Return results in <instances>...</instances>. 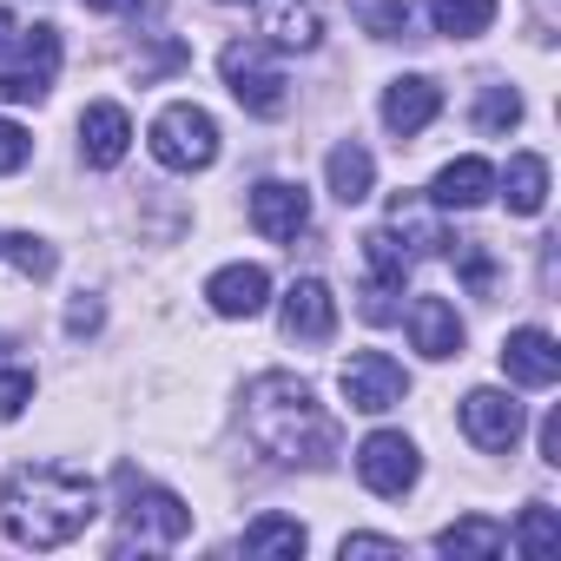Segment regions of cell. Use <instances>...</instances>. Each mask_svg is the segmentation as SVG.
<instances>
[{
	"mask_svg": "<svg viewBox=\"0 0 561 561\" xmlns=\"http://www.w3.org/2000/svg\"><path fill=\"white\" fill-rule=\"evenodd\" d=\"M100 318H106V311H100V298H80V305L67 311V331H73V337H87V331H100Z\"/></svg>",
	"mask_w": 561,
	"mask_h": 561,
	"instance_id": "d6a6232c",
	"label": "cell"
},
{
	"mask_svg": "<svg viewBox=\"0 0 561 561\" xmlns=\"http://www.w3.org/2000/svg\"><path fill=\"white\" fill-rule=\"evenodd\" d=\"M34 403V377L27 370H0V423H14Z\"/></svg>",
	"mask_w": 561,
	"mask_h": 561,
	"instance_id": "f546056e",
	"label": "cell"
},
{
	"mask_svg": "<svg viewBox=\"0 0 561 561\" xmlns=\"http://www.w3.org/2000/svg\"><path fill=\"white\" fill-rule=\"evenodd\" d=\"M410 344L423 357H436V364L462 357V318H456V305L449 298H416L410 305Z\"/></svg>",
	"mask_w": 561,
	"mask_h": 561,
	"instance_id": "2e32d148",
	"label": "cell"
},
{
	"mask_svg": "<svg viewBox=\"0 0 561 561\" xmlns=\"http://www.w3.org/2000/svg\"><path fill=\"white\" fill-rule=\"evenodd\" d=\"M93 14H126V8H139V0H87Z\"/></svg>",
	"mask_w": 561,
	"mask_h": 561,
	"instance_id": "e575fe53",
	"label": "cell"
},
{
	"mask_svg": "<svg viewBox=\"0 0 561 561\" xmlns=\"http://www.w3.org/2000/svg\"><path fill=\"white\" fill-rule=\"evenodd\" d=\"M93 515H100V489L67 462H21L0 482V528L14 548H67L73 535H87Z\"/></svg>",
	"mask_w": 561,
	"mask_h": 561,
	"instance_id": "6da1fadb",
	"label": "cell"
},
{
	"mask_svg": "<svg viewBox=\"0 0 561 561\" xmlns=\"http://www.w3.org/2000/svg\"><path fill=\"white\" fill-rule=\"evenodd\" d=\"M205 298H211L218 318H257L264 298H271V277H264V264H225L205 285Z\"/></svg>",
	"mask_w": 561,
	"mask_h": 561,
	"instance_id": "e0dca14e",
	"label": "cell"
},
{
	"mask_svg": "<svg viewBox=\"0 0 561 561\" xmlns=\"http://www.w3.org/2000/svg\"><path fill=\"white\" fill-rule=\"evenodd\" d=\"M541 205H548V159L541 152H515L508 159V211L535 218Z\"/></svg>",
	"mask_w": 561,
	"mask_h": 561,
	"instance_id": "7402d4cb",
	"label": "cell"
},
{
	"mask_svg": "<svg viewBox=\"0 0 561 561\" xmlns=\"http://www.w3.org/2000/svg\"><path fill=\"white\" fill-rule=\"evenodd\" d=\"M331 331H337V298H331V285H324V277H298V285L285 291V337L324 344Z\"/></svg>",
	"mask_w": 561,
	"mask_h": 561,
	"instance_id": "9a60e30c",
	"label": "cell"
},
{
	"mask_svg": "<svg viewBox=\"0 0 561 561\" xmlns=\"http://www.w3.org/2000/svg\"><path fill=\"white\" fill-rule=\"evenodd\" d=\"M462 430H469L476 449L508 456V449L522 443V403H515L508 390H469V397H462Z\"/></svg>",
	"mask_w": 561,
	"mask_h": 561,
	"instance_id": "9c48e42d",
	"label": "cell"
},
{
	"mask_svg": "<svg viewBox=\"0 0 561 561\" xmlns=\"http://www.w3.org/2000/svg\"><path fill=\"white\" fill-rule=\"evenodd\" d=\"M456 271H462V285H469L476 298L495 285V264H489V251H482L476 238H456Z\"/></svg>",
	"mask_w": 561,
	"mask_h": 561,
	"instance_id": "f1b7e54d",
	"label": "cell"
},
{
	"mask_svg": "<svg viewBox=\"0 0 561 561\" xmlns=\"http://www.w3.org/2000/svg\"><path fill=\"white\" fill-rule=\"evenodd\" d=\"M0 251H8L27 277H54V251L34 238V231H14V238H0Z\"/></svg>",
	"mask_w": 561,
	"mask_h": 561,
	"instance_id": "83f0119b",
	"label": "cell"
},
{
	"mask_svg": "<svg viewBox=\"0 0 561 561\" xmlns=\"http://www.w3.org/2000/svg\"><path fill=\"white\" fill-rule=\"evenodd\" d=\"M14 41H21V34H14V14H8V8H0V54H8Z\"/></svg>",
	"mask_w": 561,
	"mask_h": 561,
	"instance_id": "d590c367",
	"label": "cell"
},
{
	"mask_svg": "<svg viewBox=\"0 0 561 561\" xmlns=\"http://www.w3.org/2000/svg\"><path fill=\"white\" fill-rule=\"evenodd\" d=\"M251 225H257L264 238H277V244H291V238L311 225V192L291 185V179H264V185H251Z\"/></svg>",
	"mask_w": 561,
	"mask_h": 561,
	"instance_id": "30bf717a",
	"label": "cell"
},
{
	"mask_svg": "<svg viewBox=\"0 0 561 561\" xmlns=\"http://www.w3.org/2000/svg\"><path fill=\"white\" fill-rule=\"evenodd\" d=\"M351 14H357L364 34H377V41H403V34H410V0H351Z\"/></svg>",
	"mask_w": 561,
	"mask_h": 561,
	"instance_id": "484cf974",
	"label": "cell"
},
{
	"mask_svg": "<svg viewBox=\"0 0 561 561\" xmlns=\"http://www.w3.org/2000/svg\"><path fill=\"white\" fill-rule=\"evenodd\" d=\"M152 159L172 165V172H205L218 159V119L192 100H172L159 119H152Z\"/></svg>",
	"mask_w": 561,
	"mask_h": 561,
	"instance_id": "5b68a950",
	"label": "cell"
},
{
	"mask_svg": "<svg viewBox=\"0 0 561 561\" xmlns=\"http://www.w3.org/2000/svg\"><path fill=\"white\" fill-rule=\"evenodd\" d=\"M436 113H443V87H436L430 73H403V80H390V93H383V126H390L397 139H416Z\"/></svg>",
	"mask_w": 561,
	"mask_h": 561,
	"instance_id": "5bb4252c",
	"label": "cell"
},
{
	"mask_svg": "<svg viewBox=\"0 0 561 561\" xmlns=\"http://www.w3.org/2000/svg\"><path fill=\"white\" fill-rule=\"evenodd\" d=\"M305 541H311V535H305V522H291V515H257V522L238 535L244 554H291V561L305 554Z\"/></svg>",
	"mask_w": 561,
	"mask_h": 561,
	"instance_id": "ffe728a7",
	"label": "cell"
},
{
	"mask_svg": "<svg viewBox=\"0 0 561 561\" xmlns=\"http://www.w3.org/2000/svg\"><path fill=\"white\" fill-rule=\"evenodd\" d=\"M351 554H383V561H403V541L397 535H344V561Z\"/></svg>",
	"mask_w": 561,
	"mask_h": 561,
	"instance_id": "1f68e13d",
	"label": "cell"
},
{
	"mask_svg": "<svg viewBox=\"0 0 561 561\" xmlns=\"http://www.w3.org/2000/svg\"><path fill=\"white\" fill-rule=\"evenodd\" d=\"M244 436L285 469H324L337 456V423L291 370H271L244 390Z\"/></svg>",
	"mask_w": 561,
	"mask_h": 561,
	"instance_id": "7a4b0ae2",
	"label": "cell"
},
{
	"mask_svg": "<svg viewBox=\"0 0 561 561\" xmlns=\"http://www.w3.org/2000/svg\"><path fill=\"white\" fill-rule=\"evenodd\" d=\"M515 548H522L528 561L561 554V515H554L548 502H528V508H522V522H515Z\"/></svg>",
	"mask_w": 561,
	"mask_h": 561,
	"instance_id": "d4e9b609",
	"label": "cell"
},
{
	"mask_svg": "<svg viewBox=\"0 0 561 561\" xmlns=\"http://www.w3.org/2000/svg\"><path fill=\"white\" fill-rule=\"evenodd\" d=\"M126 146H133V119H126V106L93 100V106L80 113V159H87L93 172H113V165L126 159Z\"/></svg>",
	"mask_w": 561,
	"mask_h": 561,
	"instance_id": "7c38bea8",
	"label": "cell"
},
{
	"mask_svg": "<svg viewBox=\"0 0 561 561\" xmlns=\"http://www.w3.org/2000/svg\"><path fill=\"white\" fill-rule=\"evenodd\" d=\"M390 231H403L410 238V257H430V251H443L449 238H443V225L416 205V192H397L390 198Z\"/></svg>",
	"mask_w": 561,
	"mask_h": 561,
	"instance_id": "603a6c76",
	"label": "cell"
},
{
	"mask_svg": "<svg viewBox=\"0 0 561 561\" xmlns=\"http://www.w3.org/2000/svg\"><path fill=\"white\" fill-rule=\"evenodd\" d=\"M489 192H495V165L489 159H449L436 172V185H430V205L436 211H476Z\"/></svg>",
	"mask_w": 561,
	"mask_h": 561,
	"instance_id": "ac0fdd59",
	"label": "cell"
},
{
	"mask_svg": "<svg viewBox=\"0 0 561 561\" xmlns=\"http://www.w3.org/2000/svg\"><path fill=\"white\" fill-rule=\"evenodd\" d=\"M508 548V528L502 522H489V515H462V522H449L443 535H436V554H456V561H469V554H502Z\"/></svg>",
	"mask_w": 561,
	"mask_h": 561,
	"instance_id": "d6986e66",
	"label": "cell"
},
{
	"mask_svg": "<svg viewBox=\"0 0 561 561\" xmlns=\"http://www.w3.org/2000/svg\"><path fill=\"white\" fill-rule=\"evenodd\" d=\"M54 73H60V27H27L14 67H0V100L34 106V100L54 93Z\"/></svg>",
	"mask_w": 561,
	"mask_h": 561,
	"instance_id": "8992f818",
	"label": "cell"
},
{
	"mask_svg": "<svg viewBox=\"0 0 561 561\" xmlns=\"http://www.w3.org/2000/svg\"><path fill=\"white\" fill-rule=\"evenodd\" d=\"M541 462H548V469H561V410H548V416H541Z\"/></svg>",
	"mask_w": 561,
	"mask_h": 561,
	"instance_id": "836d02e7",
	"label": "cell"
},
{
	"mask_svg": "<svg viewBox=\"0 0 561 561\" xmlns=\"http://www.w3.org/2000/svg\"><path fill=\"white\" fill-rule=\"evenodd\" d=\"M357 476H364V489H370V495H410V489H416V476H423L416 443H410V436H397V430L364 436V449H357Z\"/></svg>",
	"mask_w": 561,
	"mask_h": 561,
	"instance_id": "ba28073f",
	"label": "cell"
},
{
	"mask_svg": "<svg viewBox=\"0 0 561 561\" xmlns=\"http://www.w3.org/2000/svg\"><path fill=\"white\" fill-rule=\"evenodd\" d=\"M257 27L271 47L311 54L324 41V0H257Z\"/></svg>",
	"mask_w": 561,
	"mask_h": 561,
	"instance_id": "8fae6325",
	"label": "cell"
},
{
	"mask_svg": "<svg viewBox=\"0 0 561 561\" xmlns=\"http://www.w3.org/2000/svg\"><path fill=\"white\" fill-rule=\"evenodd\" d=\"M34 159V139L14 126V119H0V179H8V172H21Z\"/></svg>",
	"mask_w": 561,
	"mask_h": 561,
	"instance_id": "4dcf8cb0",
	"label": "cell"
},
{
	"mask_svg": "<svg viewBox=\"0 0 561 561\" xmlns=\"http://www.w3.org/2000/svg\"><path fill=\"white\" fill-rule=\"evenodd\" d=\"M370 185H377V159L351 139V146H337L331 152V192L344 198V205H364L370 198Z\"/></svg>",
	"mask_w": 561,
	"mask_h": 561,
	"instance_id": "44dd1931",
	"label": "cell"
},
{
	"mask_svg": "<svg viewBox=\"0 0 561 561\" xmlns=\"http://www.w3.org/2000/svg\"><path fill=\"white\" fill-rule=\"evenodd\" d=\"M337 383H344V403H351V410H364V416H383V410H397V403L410 397L403 364H397V357H383V351H357V357H344Z\"/></svg>",
	"mask_w": 561,
	"mask_h": 561,
	"instance_id": "52a82bcc",
	"label": "cell"
},
{
	"mask_svg": "<svg viewBox=\"0 0 561 561\" xmlns=\"http://www.w3.org/2000/svg\"><path fill=\"white\" fill-rule=\"evenodd\" d=\"M476 126L495 133V139L515 133V126H522V93H515V87H482V100H476Z\"/></svg>",
	"mask_w": 561,
	"mask_h": 561,
	"instance_id": "4316f807",
	"label": "cell"
},
{
	"mask_svg": "<svg viewBox=\"0 0 561 561\" xmlns=\"http://www.w3.org/2000/svg\"><path fill=\"white\" fill-rule=\"evenodd\" d=\"M218 73H225V87H231V100L244 106V113H257V119H277L285 113V67L271 60V47L264 41H231L225 54H218Z\"/></svg>",
	"mask_w": 561,
	"mask_h": 561,
	"instance_id": "277c9868",
	"label": "cell"
},
{
	"mask_svg": "<svg viewBox=\"0 0 561 561\" xmlns=\"http://www.w3.org/2000/svg\"><path fill=\"white\" fill-rule=\"evenodd\" d=\"M502 377H508V383H528V390H548V383L561 377V351H554V337L535 331V324L508 331V337H502Z\"/></svg>",
	"mask_w": 561,
	"mask_h": 561,
	"instance_id": "4fadbf2b",
	"label": "cell"
},
{
	"mask_svg": "<svg viewBox=\"0 0 561 561\" xmlns=\"http://www.w3.org/2000/svg\"><path fill=\"white\" fill-rule=\"evenodd\" d=\"M495 8H502V0H436L430 21H436V34H449V41H476V34H489Z\"/></svg>",
	"mask_w": 561,
	"mask_h": 561,
	"instance_id": "cb8c5ba5",
	"label": "cell"
},
{
	"mask_svg": "<svg viewBox=\"0 0 561 561\" xmlns=\"http://www.w3.org/2000/svg\"><path fill=\"white\" fill-rule=\"evenodd\" d=\"M126 482V508H119V554L126 548H179L192 535V508L172 495V489H152V482H133V469L119 476Z\"/></svg>",
	"mask_w": 561,
	"mask_h": 561,
	"instance_id": "3957f363",
	"label": "cell"
}]
</instances>
